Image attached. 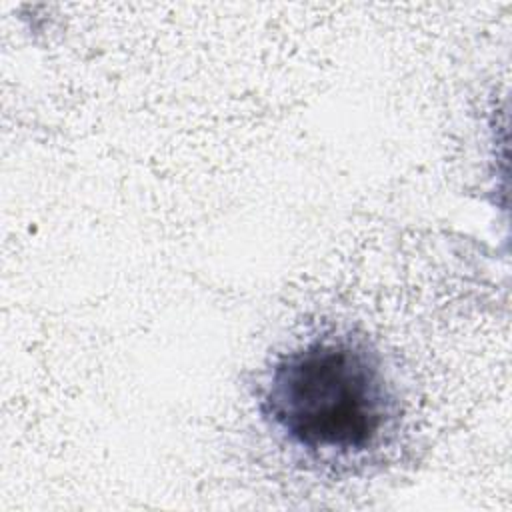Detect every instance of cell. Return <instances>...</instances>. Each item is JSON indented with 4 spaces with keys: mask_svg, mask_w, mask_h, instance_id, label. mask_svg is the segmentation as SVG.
Listing matches in <instances>:
<instances>
[{
    "mask_svg": "<svg viewBox=\"0 0 512 512\" xmlns=\"http://www.w3.org/2000/svg\"><path fill=\"white\" fill-rule=\"evenodd\" d=\"M260 410L272 430L308 456L352 458L388 432L396 398L366 342L318 336L272 364Z\"/></svg>",
    "mask_w": 512,
    "mask_h": 512,
    "instance_id": "1",
    "label": "cell"
}]
</instances>
